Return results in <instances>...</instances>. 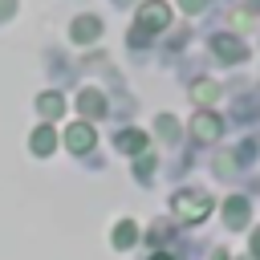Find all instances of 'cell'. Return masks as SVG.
I'll use <instances>...</instances> for the list:
<instances>
[{
    "label": "cell",
    "instance_id": "1",
    "mask_svg": "<svg viewBox=\"0 0 260 260\" xmlns=\"http://www.w3.org/2000/svg\"><path fill=\"white\" fill-rule=\"evenodd\" d=\"M167 20H171V8H167L162 0H146V4L138 8V24H134V45L150 41L154 32H162V28H167Z\"/></svg>",
    "mask_w": 260,
    "mask_h": 260
},
{
    "label": "cell",
    "instance_id": "2",
    "mask_svg": "<svg viewBox=\"0 0 260 260\" xmlns=\"http://www.w3.org/2000/svg\"><path fill=\"white\" fill-rule=\"evenodd\" d=\"M171 207H175V215H179L183 223H199V219L211 211V199H207V195H199V191H179Z\"/></svg>",
    "mask_w": 260,
    "mask_h": 260
},
{
    "label": "cell",
    "instance_id": "3",
    "mask_svg": "<svg viewBox=\"0 0 260 260\" xmlns=\"http://www.w3.org/2000/svg\"><path fill=\"white\" fill-rule=\"evenodd\" d=\"M93 142H98V134H93L89 122H73V126H65V146H69V150L81 154V150H89Z\"/></svg>",
    "mask_w": 260,
    "mask_h": 260
},
{
    "label": "cell",
    "instance_id": "4",
    "mask_svg": "<svg viewBox=\"0 0 260 260\" xmlns=\"http://www.w3.org/2000/svg\"><path fill=\"white\" fill-rule=\"evenodd\" d=\"M69 32H73V41H81V45H85V41H93V37L102 32V20H98V16H77Z\"/></svg>",
    "mask_w": 260,
    "mask_h": 260
},
{
    "label": "cell",
    "instance_id": "5",
    "mask_svg": "<svg viewBox=\"0 0 260 260\" xmlns=\"http://www.w3.org/2000/svg\"><path fill=\"white\" fill-rule=\"evenodd\" d=\"M77 110H81L85 118H102V114H106V102H102V93H98V89H81Z\"/></svg>",
    "mask_w": 260,
    "mask_h": 260
},
{
    "label": "cell",
    "instance_id": "6",
    "mask_svg": "<svg viewBox=\"0 0 260 260\" xmlns=\"http://www.w3.org/2000/svg\"><path fill=\"white\" fill-rule=\"evenodd\" d=\"M191 130H195V138H203V142H211V138L219 134V118H215V114H195V122H191Z\"/></svg>",
    "mask_w": 260,
    "mask_h": 260
},
{
    "label": "cell",
    "instance_id": "7",
    "mask_svg": "<svg viewBox=\"0 0 260 260\" xmlns=\"http://www.w3.org/2000/svg\"><path fill=\"white\" fill-rule=\"evenodd\" d=\"M215 53H219L223 61H240V57H244V45H240L236 37H215Z\"/></svg>",
    "mask_w": 260,
    "mask_h": 260
},
{
    "label": "cell",
    "instance_id": "8",
    "mask_svg": "<svg viewBox=\"0 0 260 260\" xmlns=\"http://www.w3.org/2000/svg\"><path fill=\"white\" fill-rule=\"evenodd\" d=\"M134 240H138V223L122 219V223H118V232H114V248H130Z\"/></svg>",
    "mask_w": 260,
    "mask_h": 260
},
{
    "label": "cell",
    "instance_id": "9",
    "mask_svg": "<svg viewBox=\"0 0 260 260\" xmlns=\"http://www.w3.org/2000/svg\"><path fill=\"white\" fill-rule=\"evenodd\" d=\"M53 146H57V134H53L49 126H41V130L32 134V150H37V154H49Z\"/></svg>",
    "mask_w": 260,
    "mask_h": 260
},
{
    "label": "cell",
    "instance_id": "10",
    "mask_svg": "<svg viewBox=\"0 0 260 260\" xmlns=\"http://www.w3.org/2000/svg\"><path fill=\"white\" fill-rule=\"evenodd\" d=\"M61 110H65L61 93H41V114H45V118H57Z\"/></svg>",
    "mask_w": 260,
    "mask_h": 260
},
{
    "label": "cell",
    "instance_id": "11",
    "mask_svg": "<svg viewBox=\"0 0 260 260\" xmlns=\"http://www.w3.org/2000/svg\"><path fill=\"white\" fill-rule=\"evenodd\" d=\"M191 93H195V102H215V93H219V85L203 77V81H195V89H191Z\"/></svg>",
    "mask_w": 260,
    "mask_h": 260
},
{
    "label": "cell",
    "instance_id": "12",
    "mask_svg": "<svg viewBox=\"0 0 260 260\" xmlns=\"http://www.w3.org/2000/svg\"><path fill=\"white\" fill-rule=\"evenodd\" d=\"M118 146H122V150H142V146H146V134H142V130H126V134L118 138Z\"/></svg>",
    "mask_w": 260,
    "mask_h": 260
},
{
    "label": "cell",
    "instance_id": "13",
    "mask_svg": "<svg viewBox=\"0 0 260 260\" xmlns=\"http://www.w3.org/2000/svg\"><path fill=\"white\" fill-rule=\"evenodd\" d=\"M223 215H228V223H244V219H248V203H244V199H232V203L223 207Z\"/></svg>",
    "mask_w": 260,
    "mask_h": 260
},
{
    "label": "cell",
    "instance_id": "14",
    "mask_svg": "<svg viewBox=\"0 0 260 260\" xmlns=\"http://www.w3.org/2000/svg\"><path fill=\"white\" fill-rule=\"evenodd\" d=\"M158 130H162L167 138H175V118H158Z\"/></svg>",
    "mask_w": 260,
    "mask_h": 260
},
{
    "label": "cell",
    "instance_id": "15",
    "mask_svg": "<svg viewBox=\"0 0 260 260\" xmlns=\"http://www.w3.org/2000/svg\"><path fill=\"white\" fill-rule=\"evenodd\" d=\"M179 4H183L187 12H199V8H203V0H179Z\"/></svg>",
    "mask_w": 260,
    "mask_h": 260
},
{
    "label": "cell",
    "instance_id": "16",
    "mask_svg": "<svg viewBox=\"0 0 260 260\" xmlns=\"http://www.w3.org/2000/svg\"><path fill=\"white\" fill-rule=\"evenodd\" d=\"M252 252H256V256H260V232H256V236H252Z\"/></svg>",
    "mask_w": 260,
    "mask_h": 260
},
{
    "label": "cell",
    "instance_id": "17",
    "mask_svg": "<svg viewBox=\"0 0 260 260\" xmlns=\"http://www.w3.org/2000/svg\"><path fill=\"white\" fill-rule=\"evenodd\" d=\"M150 260H171V256H150Z\"/></svg>",
    "mask_w": 260,
    "mask_h": 260
}]
</instances>
